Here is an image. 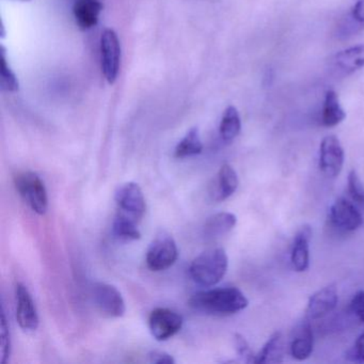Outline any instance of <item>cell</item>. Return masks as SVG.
<instances>
[{
	"instance_id": "cell-1",
	"label": "cell",
	"mask_w": 364,
	"mask_h": 364,
	"mask_svg": "<svg viewBox=\"0 0 364 364\" xmlns=\"http://www.w3.org/2000/svg\"><path fill=\"white\" fill-rule=\"evenodd\" d=\"M248 299L236 287H217L191 296L189 306L205 314L225 316L236 314L248 306Z\"/></svg>"
},
{
	"instance_id": "cell-2",
	"label": "cell",
	"mask_w": 364,
	"mask_h": 364,
	"mask_svg": "<svg viewBox=\"0 0 364 364\" xmlns=\"http://www.w3.org/2000/svg\"><path fill=\"white\" fill-rule=\"evenodd\" d=\"M229 259L223 248H210L198 255L189 267L191 279L203 287H214L227 274Z\"/></svg>"
},
{
	"instance_id": "cell-3",
	"label": "cell",
	"mask_w": 364,
	"mask_h": 364,
	"mask_svg": "<svg viewBox=\"0 0 364 364\" xmlns=\"http://www.w3.org/2000/svg\"><path fill=\"white\" fill-rule=\"evenodd\" d=\"M16 189L29 208L38 215L48 212V196L43 181L35 172H20L14 178Z\"/></svg>"
},
{
	"instance_id": "cell-4",
	"label": "cell",
	"mask_w": 364,
	"mask_h": 364,
	"mask_svg": "<svg viewBox=\"0 0 364 364\" xmlns=\"http://www.w3.org/2000/svg\"><path fill=\"white\" fill-rule=\"evenodd\" d=\"M178 257L176 240L170 234L161 232L146 251V265L152 272H163L171 267Z\"/></svg>"
},
{
	"instance_id": "cell-5",
	"label": "cell",
	"mask_w": 364,
	"mask_h": 364,
	"mask_svg": "<svg viewBox=\"0 0 364 364\" xmlns=\"http://www.w3.org/2000/svg\"><path fill=\"white\" fill-rule=\"evenodd\" d=\"M102 70L108 84L114 85L118 78L121 65V44L112 29H105L101 37Z\"/></svg>"
},
{
	"instance_id": "cell-6",
	"label": "cell",
	"mask_w": 364,
	"mask_h": 364,
	"mask_svg": "<svg viewBox=\"0 0 364 364\" xmlns=\"http://www.w3.org/2000/svg\"><path fill=\"white\" fill-rule=\"evenodd\" d=\"M114 200L118 212L135 219L139 223L146 213V199L139 185L134 182L125 183L117 189Z\"/></svg>"
},
{
	"instance_id": "cell-7",
	"label": "cell",
	"mask_w": 364,
	"mask_h": 364,
	"mask_svg": "<svg viewBox=\"0 0 364 364\" xmlns=\"http://www.w3.org/2000/svg\"><path fill=\"white\" fill-rule=\"evenodd\" d=\"M183 316L167 308H157L149 316V328L157 341H167L176 336L183 327Z\"/></svg>"
},
{
	"instance_id": "cell-8",
	"label": "cell",
	"mask_w": 364,
	"mask_h": 364,
	"mask_svg": "<svg viewBox=\"0 0 364 364\" xmlns=\"http://www.w3.org/2000/svg\"><path fill=\"white\" fill-rule=\"evenodd\" d=\"M95 306L109 317H121L127 311L122 294L114 285L108 283H95L92 289Z\"/></svg>"
},
{
	"instance_id": "cell-9",
	"label": "cell",
	"mask_w": 364,
	"mask_h": 364,
	"mask_svg": "<svg viewBox=\"0 0 364 364\" xmlns=\"http://www.w3.org/2000/svg\"><path fill=\"white\" fill-rule=\"evenodd\" d=\"M345 154L340 140L336 136L323 138L319 148V169L329 178H336L344 165Z\"/></svg>"
},
{
	"instance_id": "cell-10",
	"label": "cell",
	"mask_w": 364,
	"mask_h": 364,
	"mask_svg": "<svg viewBox=\"0 0 364 364\" xmlns=\"http://www.w3.org/2000/svg\"><path fill=\"white\" fill-rule=\"evenodd\" d=\"M329 220L340 231L353 232L361 227L363 217L351 202L340 198L330 208Z\"/></svg>"
},
{
	"instance_id": "cell-11",
	"label": "cell",
	"mask_w": 364,
	"mask_h": 364,
	"mask_svg": "<svg viewBox=\"0 0 364 364\" xmlns=\"http://www.w3.org/2000/svg\"><path fill=\"white\" fill-rule=\"evenodd\" d=\"M16 321L25 331H36L40 319L33 296L23 283L16 287Z\"/></svg>"
},
{
	"instance_id": "cell-12",
	"label": "cell",
	"mask_w": 364,
	"mask_h": 364,
	"mask_svg": "<svg viewBox=\"0 0 364 364\" xmlns=\"http://www.w3.org/2000/svg\"><path fill=\"white\" fill-rule=\"evenodd\" d=\"M338 296L336 285L330 284L313 294L306 306V317L310 321L323 318L338 306Z\"/></svg>"
},
{
	"instance_id": "cell-13",
	"label": "cell",
	"mask_w": 364,
	"mask_h": 364,
	"mask_svg": "<svg viewBox=\"0 0 364 364\" xmlns=\"http://www.w3.org/2000/svg\"><path fill=\"white\" fill-rule=\"evenodd\" d=\"M289 351L294 359L306 360L310 357L313 351V331L311 327L310 319L306 317L304 321L299 323L294 330V336H291Z\"/></svg>"
},
{
	"instance_id": "cell-14",
	"label": "cell",
	"mask_w": 364,
	"mask_h": 364,
	"mask_svg": "<svg viewBox=\"0 0 364 364\" xmlns=\"http://www.w3.org/2000/svg\"><path fill=\"white\" fill-rule=\"evenodd\" d=\"M311 237H312V229L309 225H304L294 238L291 262L296 272H306L309 268V264H310L309 244H310Z\"/></svg>"
},
{
	"instance_id": "cell-15",
	"label": "cell",
	"mask_w": 364,
	"mask_h": 364,
	"mask_svg": "<svg viewBox=\"0 0 364 364\" xmlns=\"http://www.w3.org/2000/svg\"><path fill=\"white\" fill-rule=\"evenodd\" d=\"M103 10L100 0H76L73 7L76 24L82 31H89L97 26L100 14Z\"/></svg>"
},
{
	"instance_id": "cell-16",
	"label": "cell",
	"mask_w": 364,
	"mask_h": 364,
	"mask_svg": "<svg viewBox=\"0 0 364 364\" xmlns=\"http://www.w3.org/2000/svg\"><path fill=\"white\" fill-rule=\"evenodd\" d=\"M237 223V218L232 213L221 212L208 217L203 227L206 240H217L232 231Z\"/></svg>"
},
{
	"instance_id": "cell-17",
	"label": "cell",
	"mask_w": 364,
	"mask_h": 364,
	"mask_svg": "<svg viewBox=\"0 0 364 364\" xmlns=\"http://www.w3.org/2000/svg\"><path fill=\"white\" fill-rule=\"evenodd\" d=\"M238 187V176L235 170L229 164L221 166L215 181L213 197L216 201L221 202L231 197Z\"/></svg>"
},
{
	"instance_id": "cell-18",
	"label": "cell",
	"mask_w": 364,
	"mask_h": 364,
	"mask_svg": "<svg viewBox=\"0 0 364 364\" xmlns=\"http://www.w3.org/2000/svg\"><path fill=\"white\" fill-rule=\"evenodd\" d=\"M334 65L347 74L355 73L364 68V44L341 50L334 56Z\"/></svg>"
},
{
	"instance_id": "cell-19",
	"label": "cell",
	"mask_w": 364,
	"mask_h": 364,
	"mask_svg": "<svg viewBox=\"0 0 364 364\" xmlns=\"http://www.w3.org/2000/svg\"><path fill=\"white\" fill-rule=\"evenodd\" d=\"M346 118L344 109L340 104L336 91L328 90L323 102L321 123L326 127H334L342 123Z\"/></svg>"
},
{
	"instance_id": "cell-20",
	"label": "cell",
	"mask_w": 364,
	"mask_h": 364,
	"mask_svg": "<svg viewBox=\"0 0 364 364\" xmlns=\"http://www.w3.org/2000/svg\"><path fill=\"white\" fill-rule=\"evenodd\" d=\"M284 357V342L281 332H274L259 355H255V363H280Z\"/></svg>"
},
{
	"instance_id": "cell-21",
	"label": "cell",
	"mask_w": 364,
	"mask_h": 364,
	"mask_svg": "<svg viewBox=\"0 0 364 364\" xmlns=\"http://www.w3.org/2000/svg\"><path fill=\"white\" fill-rule=\"evenodd\" d=\"M112 233L118 240L129 242V240H137L141 237L138 221L122 213H117L112 223Z\"/></svg>"
},
{
	"instance_id": "cell-22",
	"label": "cell",
	"mask_w": 364,
	"mask_h": 364,
	"mask_svg": "<svg viewBox=\"0 0 364 364\" xmlns=\"http://www.w3.org/2000/svg\"><path fill=\"white\" fill-rule=\"evenodd\" d=\"M203 150L200 132L198 127H193L187 132L182 140L178 142L174 150V156L176 159H186V157L199 155Z\"/></svg>"
},
{
	"instance_id": "cell-23",
	"label": "cell",
	"mask_w": 364,
	"mask_h": 364,
	"mask_svg": "<svg viewBox=\"0 0 364 364\" xmlns=\"http://www.w3.org/2000/svg\"><path fill=\"white\" fill-rule=\"evenodd\" d=\"M240 129H242V121H240L238 110L234 106H229L223 112L220 127H219L221 138L225 142L233 141L240 135Z\"/></svg>"
},
{
	"instance_id": "cell-24",
	"label": "cell",
	"mask_w": 364,
	"mask_h": 364,
	"mask_svg": "<svg viewBox=\"0 0 364 364\" xmlns=\"http://www.w3.org/2000/svg\"><path fill=\"white\" fill-rule=\"evenodd\" d=\"M0 86H1V90L7 92H16L20 89L18 77L8 65L4 48L1 52V67H0Z\"/></svg>"
},
{
	"instance_id": "cell-25",
	"label": "cell",
	"mask_w": 364,
	"mask_h": 364,
	"mask_svg": "<svg viewBox=\"0 0 364 364\" xmlns=\"http://www.w3.org/2000/svg\"><path fill=\"white\" fill-rule=\"evenodd\" d=\"M9 325L5 311H1V321H0V361L6 364L11 355V336H10Z\"/></svg>"
},
{
	"instance_id": "cell-26",
	"label": "cell",
	"mask_w": 364,
	"mask_h": 364,
	"mask_svg": "<svg viewBox=\"0 0 364 364\" xmlns=\"http://www.w3.org/2000/svg\"><path fill=\"white\" fill-rule=\"evenodd\" d=\"M347 183H348L347 191H348L351 199L355 203L364 206V184L362 183L361 178H359L355 170H351L349 172Z\"/></svg>"
},
{
	"instance_id": "cell-27",
	"label": "cell",
	"mask_w": 364,
	"mask_h": 364,
	"mask_svg": "<svg viewBox=\"0 0 364 364\" xmlns=\"http://www.w3.org/2000/svg\"><path fill=\"white\" fill-rule=\"evenodd\" d=\"M348 313L355 321L364 323V291H359L353 295L349 304Z\"/></svg>"
},
{
	"instance_id": "cell-28",
	"label": "cell",
	"mask_w": 364,
	"mask_h": 364,
	"mask_svg": "<svg viewBox=\"0 0 364 364\" xmlns=\"http://www.w3.org/2000/svg\"><path fill=\"white\" fill-rule=\"evenodd\" d=\"M234 342H235V348L238 355H240L247 363H255V355H255L252 350H251L246 338H245L242 334L236 333L235 336H234Z\"/></svg>"
},
{
	"instance_id": "cell-29",
	"label": "cell",
	"mask_w": 364,
	"mask_h": 364,
	"mask_svg": "<svg viewBox=\"0 0 364 364\" xmlns=\"http://www.w3.org/2000/svg\"><path fill=\"white\" fill-rule=\"evenodd\" d=\"M346 358L350 361L364 363V332L360 334L353 346L347 351Z\"/></svg>"
},
{
	"instance_id": "cell-30",
	"label": "cell",
	"mask_w": 364,
	"mask_h": 364,
	"mask_svg": "<svg viewBox=\"0 0 364 364\" xmlns=\"http://www.w3.org/2000/svg\"><path fill=\"white\" fill-rule=\"evenodd\" d=\"M151 363L155 364H173L176 363V360L173 359L171 355L165 353V351L155 350L149 355Z\"/></svg>"
},
{
	"instance_id": "cell-31",
	"label": "cell",
	"mask_w": 364,
	"mask_h": 364,
	"mask_svg": "<svg viewBox=\"0 0 364 364\" xmlns=\"http://www.w3.org/2000/svg\"><path fill=\"white\" fill-rule=\"evenodd\" d=\"M351 16L355 22L364 25V0H359L353 9H351Z\"/></svg>"
},
{
	"instance_id": "cell-32",
	"label": "cell",
	"mask_w": 364,
	"mask_h": 364,
	"mask_svg": "<svg viewBox=\"0 0 364 364\" xmlns=\"http://www.w3.org/2000/svg\"><path fill=\"white\" fill-rule=\"evenodd\" d=\"M21 1H29V0H21Z\"/></svg>"
}]
</instances>
